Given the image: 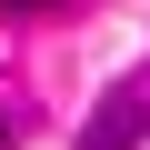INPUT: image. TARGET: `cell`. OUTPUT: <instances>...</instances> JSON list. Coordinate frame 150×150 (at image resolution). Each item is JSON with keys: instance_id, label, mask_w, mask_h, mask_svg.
<instances>
[{"instance_id": "obj_1", "label": "cell", "mask_w": 150, "mask_h": 150, "mask_svg": "<svg viewBox=\"0 0 150 150\" xmlns=\"http://www.w3.org/2000/svg\"><path fill=\"white\" fill-rule=\"evenodd\" d=\"M130 130H140V110H130V100H110V110H100V130H90V150H130Z\"/></svg>"}, {"instance_id": "obj_2", "label": "cell", "mask_w": 150, "mask_h": 150, "mask_svg": "<svg viewBox=\"0 0 150 150\" xmlns=\"http://www.w3.org/2000/svg\"><path fill=\"white\" fill-rule=\"evenodd\" d=\"M0 10H40V0H0Z\"/></svg>"}, {"instance_id": "obj_3", "label": "cell", "mask_w": 150, "mask_h": 150, "mask_svg": "<svg viewBox=\"0 0 150 150\" xmlns=\"http://www.w3.org/2000/svg\"><path fill=\"white\" fill-rule=\"evenodd\" d=\"M10 140H20V130H10V120H0V150H10Z\"/></svg>"}]
</instances>
